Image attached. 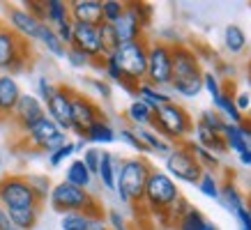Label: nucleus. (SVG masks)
Wrapping results in <instances>:
<instances>
[{
	"instance_id": "29",
	"label": "nucleus",
	"mask_w": 251,
	"mask_h": 230,
	"mask_svg": "<svg viewBox=\"0 0 251 230\" xmlns=\"http://www.w3.org/2000/svg\"><path fill=\"white\" fill-rule=\"evenodd\" d=\"M152 115H154L152 108H148L143 101H138V99H131L129 106L125 108V120L129 122L131 129H143V127H150Z\"/></svg>"
},
{
	"instance_id": "28",
	"label": "nucleus",
	"mask_w": 251,
	"mask_h": 230,
	"mask_svg": "<svg viewBox=\"0 0 251 230\" xmlns=\"http://www.w3.org/2000/svg\"><path fill=\"white\" fill-rule=\"evenodd\" d=\"M65 182L72 184V186H78V189L90 191L92 182H95V177L90 175V170L85 168L83 161L74 157V159L67 163V168H65Z\"/></svg>"
},
{
	"instance_id": "7",
	"label": "nucleus",
	"mask_w": 251,
	"mask_h": 230,
	"mask_svg": "<svg viewBox=\"0 0 251 230\" xmlns=\"http://www.w3.org/2000/svg\"><path fill=\"white\" fill-rule=\"evenodd\" d=\"M173 81V48L164 42H150L148 44V74L145 83L168 90Z\"/></svg>"
},
{
	"instance_id": "17",
	"label": "nucleus",
	"mask_w": 251,
	"mask_h": 230,
	"mask_svg": "<svg viewBox=\"0 0 251 230\" xmlns=\"http://www.w3.org/2000/svg\"><path fill=\"white\" fill-rule=\"evenodd\" d=\"M219 203L221 207L228 212L230 216H237L240 212L244 209H249V198H247V193L237 186V182L233 177H226V180H221V191H219Z\"/></svg>"
},
{
	"instance_id": "38",
	"label": "nucleus",
	"mask_w": 251,
	"mask_h": 230,
	"mask_svg": "<svg viewBox=\"0 0 251 230\" xmlns=\"http://www.w3.org/2000/svg\"><path fill=\"white\" fill-rule=\"evenodd\" d=\"M25 180H28L32 193H35V198H37L39 203L49 200V193H51V189H53L51 177L44 175V173H28V175H25Z\"/></svg>"
},
{
	"instance_id": "36",
	"label": "nucleus",
	"mask_w": 251,
	"mask_h": 230,
	"mask_svg": "<svg viewBox=\"0 0 251 230\" xmlns=\"http://www.w3.org/2000/svg\"><path fill=\"white\" fill-rule=\"evenodd\" d=\"M196 189L203 193L205 198L219 200V191H221L219 175H217L214 170H203V173H201V177H198V182H196Z\"/></svg>"
},
{
	"instance_id": "39",
	"label": "nucleus",
	"mask_w": 251,
	"mask_h": 230,
	"mask_svg": "<svg viewBox=\"0 0 251 230\" xmlns=\"http://www.w3.org/2000/svg\"><path fill=\"white\" fill-rule=\"evenodd\" d=\"M97 219H92L85 212H69V214H62L60 230H90V226Z\"/></svg>"
},
{
	"instance_id": "61",
	"label": "nucleus",
	"mask_w": 251,
	"mask_h": 230,
	"mask_svg": "<svg viewBox=\"0 0 251 230\" xmlns=\"http://www.w3.org/2000/svg\"><path fill=\"white\" fill-rule=\"evenodd\" d=\"M247 81H249V92H251V62H249V67H247Z\"/></svg>"
},
{
	"instance_id": "45",
	"label": "nucleus",
	"mask_w": 251,
	"mask_h": 230,
	"mask_svg": "<svg viewBox=\"0 0 251 230\" xmlns=\"http://www.w3.org/2000/svg\"><path fill=\"white\" fill-rule=\"evenodd\" d=\"M118 140H120V143H125L127 147H131V150H134V152H136L138 157H143V154H148L145 145L141 143V138L136 136V131L131 129V127H122V129L118 131Z\"/></svg>"
},
{
	"instance_id": "6",
	"label": "nucleus",
	"mask_w": 251,
	"mask_h": 230,
	"mask_svg": "<svg viewBox=\"0 0 251 230\" xmlns=\"http://www.w3.org/2000/svg\"><path fill=\"white\" fill-rule=\"evenodd\" d=\"M30 60V42L21 39L16 32L9 30L5 23H0V74H9V76L16 78V74H23L28 69Z\"/></svg>"
},
{
	"instance_id": "35",
	"label": "nucleus",
	"mask_w": 251,
	"mask_h": 230,
	"mask_svg": "<svg viewBox=\"0 0 251 230\" xmlns=\"http://www.w3.org/2000/svg\"><path fill=\"white\" fill-rule=\"evenodd\" d=\"M205 223H207V216L203 214L196 205H191L173 226H175V230H203Z\"/></svg>"
},
{
	"instance_id": "50",
	"label": "nucleus",
	"mask_w": 251,
	"mask_h": 230,
	"mask_svg": "<svg viewBox=\"0 0 251 230\" xmlns=\"http://www.w3.org/2000/svg\"><path fill=\"white\" fill-rule=\"evenodd\" d=\"M85 81L90 85V90L95 92V97H99V99H104V101H108L113 97V85L108 83V81H104V78H85Z\"/></svg>"
},
{
	"instance_id": "11",
	"label": "nucleus",
	"mask_w": 251,
	"mask_h": 230,
	"mask_svg": "<svg viewBox=\"0 0 251 230\" xmlns=\"http://www.w3.org/2000/svg\"><path fill=\"white\" fill-rule=\"evenodd\" d=\"M164 173H166L171 180L182 184H196L203 168L198 166V161L194 159V154L187 150L184 143H177V145L171 147V152L164 157Z\"/></svg>"
},
{
	"instance_id": "49",
	"label": "nucleus",
	"mask_w": 251,
	"mask_h": 230,
	"mask_svg": "<svg viewBox=\"0 0 251 230\" xmlns=\"http://www.w3.org/2000/svg\"><path fill=\"white\" fill-rule=\"evenodd\" d=\"M127 5H129L131 12L136 14V19L141 21V25L148 30L150 23H152V5H150V2H127Z\"/></svg>"
},
{
	"instance_id": "54",
	"label": "nucleus",
	"mask_w": 251,
	"mask_h": 230,
	"mask_svg": "<svg viewBox=\"0 0 251 230\" xmlns=\"http://www.w3.org/2000/svg\"><path fill=\"white\" fill-rule=\"evenodd\" d=\"M189 207H191V203H189V200H187V198H180V200H177V203H175V205H173V209L168 212V221H171V223H175V221H177V219H180V216L184 214V212H187V209H189Z\"/></svg>"
},
{
	"instance_id": "2",
	"label": "nucleus",
	"mask_w": 251,
	"mask_h": 230,
	"mask_svg": "<svg viewBox=\"0 0 251 230\" xmlns=\"http://www.w3.org/2000/svg\"><path fill=\"white\" fill-rule=\"evenodd\" d=\"M152 163L145 157H125L115 180V196L125 205H143V193L148 177L152 173Z\"/></svg>"
},
{
	"instance_id": "43",
	"label": "nucleus",
	"mask_w": 251,
	"mask_h": 230,
	"mask_svg": "<svg viewBox=\"0 0 251 230\" xmlns=\"http://www.w3.org/2000/svg\"><path fill=\"white\" fill-rule=\"evenodd\" d=\"M74 154H76V147H74V140H67L62 147H58L55 152H51L46 159H49V166L51 168H60L65 161H72L74 159Z\"/></svg>"
},
{
	"instance_id": "59",
	"label": "nucleus",
	"mask_w": 251,
	"mask_h": 230,
	"mask_svg": "<svg viewBox=\"0 0 251 230\" xmlns=\"http://www.w3.org/2000/svg\"><path fill=\"white\" fill-rule=\"evenodd\" d=\"M5 175V157H2V152H0V177Z\"/></svg>"
},
{
	"instance_id": "51",
	"label": "nucleus",
	"mask_w": 251,
	"mask_h": 230,
	"mask_svg": "<svg viewBox=\"0 0 251 230\" xmlns=\"http://www.w3.org/2000/svg\"><path fill=\"white\" fill-rule=\"evenodd\" d=\"M104 223L108 226V230H129V223H127V219H125L120 209H106Z\"/></svg>"
},
{
	"instance_id": "41",
	"label": "nucleus",
	"mask_w": 251,
	"mask_h": 230,
	"mask_svg": "<svg viewBox=\"0 0 251 230\" xmlns=\"http://www.w3.org/2000/svg\"><path fill=\"white\" fill-rule=\"evenodd\" d=\"M196 122H201L203 127H207L210 131H214V134H224V129H226V120H224L214 108H205V111H201V115L196 117Z\"/></svg>"
},
{
	"instance_id": "53",
	"label": "nucleus",
	"mask_w": 251,
	"mask_h": 230,
	"mask_svg": "<svg viewBox=\"0 0 251 230\" xmlns=\"http://www.w3.org/2000/svg\"><path fill=\"white\" fill-rule=\"evenodd\" d=\"M55 35H58V39H60L65 46H72V37H74V21L69 19V21L60 23V25H55L53 28Z\"/></svg>"
},
{
	"instance_id": "32",
	"label": "nucleus",
	"mask_w": 251,
	"mask_h": 230,
	"mask_svg": "<svg viewBox=\"0 0 251 230\" xmlns=\"http://www.w3.org/2000/svg\"><path fill=\"white\" fill-rule=\"evenodd\" d=\"M37 44L42 46L49 55H53V58H65V53H67V46L62 44L60 39H58V35H55V30L51 25H46V23H42Z\"/></svg>"
},
{
	"instance_id": "18",
	"label": "nucleus",
	"mask_w": 251,
	"mask_h": 230,
	"mask_svg": "<svg viewBox=\"0 0 251 230\" xmlns=\"http://www.w3.org/2000/svg\"><path fill=\"white\" fill-rule=\"evenodd\" d=\"M224 143H226V150L233 154H244L251 150V122L244 120L242 124H226V129L221 134Z\"/></svg>"
},
{
	"instance_id": "63",
	"label": "nucleus",
	"mask_w": 251,
	"mask_h": 230,
	"mask_svg": "<svg viewBox=\"0 0 251 230\" xmlns=\"http://www.w3.org/2000/svg\"><path fill=\"white\" fill-rule=\"evenodd\" d=\"M247 198H249V203H251V191H249V196H247Z\"/></svg>"
},
{
	"instance_id": "15",
	"label": "nucleus",
	"mask_w": 251,
	"mask_h": 230,
	"mask_svg": "<svg viewBox=\"0 0 251 230\" xmlns=\"http://www.w3.org/2000/svg\"><path fill=\"white\" fill-rule=\"evenodd\" d=\"M46 115L44 111V104L35 97V94H30V92H23L21 99H19V104H16L14 113H12V122H14V127L19 131H28L32 127V124L37 122V120H42Z\"/></svg>"
},
{
	"instance_id": "13",
	"label": "nucleus",
	"mask_w": 251,
	"mask_h": 230,
	"mask_svg": "<svg viewBox=\"0 0 251 230\" xmlns=\"http://www.w3.org/2000/svg\"><path fill=\"white\" fill-rule=\"evenodd\" d=\"M72 94H74V88L58 85L53 97L44 104L46 117H51L55 122V127L60 131H65V134L72 131Z\"/></svg>"
},
{
	"instance_id": "3",
	"label": "nucleus",
	"mask_w": 251,
	"mask_h": 230,
	"mask_svg": "<svg viewBox=\"0 0 251 230\" xmlns=\"http://www.w3.org/2000/svg\"><path fill=\"white\" fill-rule=\"evenodd\" d=\"M182 198L180 193V186L175 180L164 173L159 168H152L150 177H148V184H145V193H143V205L145 209L159 219L161 223H171L168 221V212L173 209V205Z\"/></svg>"
},
{
	"instance_id": "46",
	"label": "nucleus",
	"mask_w": 251,
	"mask_h": 230,
	"mask_svg": "<svg viewBox=\"0 0 251 230\" xmlns=\"http://www.w3.org/2000/svg\"><path fill=\"white\" fill-rule=\"evenodd\" d=\"M55 88H58V83H53V81L46 76V74H42V76L35 78V97H37L42 104H46V101L53 97Z\"/></svg>"
},
{
	"instance_id": "40",
	"label": "nucleus",
	"mask_w": 251,
	"mask_h": 230,
	"mask_svg": "<svg viewBox=\"0 0 251 230\" xmlns=\"http://www.w3.org/2000/svg\"><path fill=\"white\" fill-rule=\"evenodd\" d=\"M125 7H127L125 0H101V23H111L113 25L125 14Z\"/></svg>"
},
{
	"instance_id": "27",
	"label": "nucleus",
	"mask_w": 251,
	"mask_h": 230,
	"mask_svg": "<svg viewBox=\"0 0 251 230\" xmlns=\"http://www.w3.org/2000/svg\"><path fill=\"white\" fill-rule=\"evenodd\" d=\"M221 42H224V48H226V53L233 55V58L242 55L244 51H247V46H249L247 32H244V28H242V25H237V23H228V25L224 28Z\"/></svg>"
},
{
	"instance_id": "58",
	"label": "nucleus",
	"mask_w": 251,
	"mask_h": 230,
	"mask_svg": "<svg viewBox=\"0 0 251 230\" xmlns=\"http://www.w3.org/2000/svg\"><path fill=\"white\" fill-rule=\"evenodd\" d=\"M237 159H240V163H242V166H251V150H249V152H244V154H240Z\"/></svg>"
},
{
	"instance_id": "57",
	"label": "nucleus",
	"mask_w": 251,
	"mask_h": 230,
	"mask_svg": "<svg viewBox=\"0 0 251 230\" xmlns=\"http://www.w3.org/2000/svg\"><path fill=\"white\" fill-rule=\"evenodd\" d=\"M74 147H76V154L83 152L85 147H88V143H85V138H76V140H74Z\"/></svg>"
},
{
	"instance_id": "48",
	"label": "nucleus",
	"mask_w": 251,
	"mask_h": 230,
	"mask_svg": "<svg viewBox=\"0 0 251 230\" xmlns=\"http://www.w3.org/2000/svg\"><path fill=\"white\" fill-rule=\"evenodd\" d=\"M78 159L83 161L85 168L90 170V175L95 177V175H97V168H99V159H101V150H99V147L88 145L83 152H81V157H78Z\"/></svg>"
},
{
	"instance_id": "19",
	"label": "nucleus",
	"mask_w": 251,
	"mask_h": 230,
	"mask_svg": "<svg viewBox=\"0 0 251 230\" xmlns=\"http://www.w3.org/2000/svg\"><path fill=\"white\" fill-rule=\"evenodd\" d=\"M21 85L14 76L9 74H0V120H9L14 113L16 104L21 99Z\"/></svg>"
},
{
	"instance_id": "31",
	"label": "nucleus",
	"mask_w": 251,
	"mask_h": 230,
	"mask_svg": "<svg viewBox=\"0 0 251 230\" xmlns=\"http://www.w3.org/2000/svg\"><path fill=\"white\" fill-rule=\"evenodd\" d=\"M136 131V136L141 138V143L145 145L148 154H159V157H166L171 152V143H168L166 138H161L159 134H154L150 127H143V129H134Z\"/></svg>"
},
{
	"instance_id": "37",
	"label": "nucleus",
	"mask_w": 251,
	"mask_h": 230,
	"mask_svg": "<svg viewBox=\"0 0 251 230\" xmlns=\"http://www.w3.org/2000/svg\"><path fill=\"white\" fill-rule=\"evenodd\" d=\"M101 74L106 76L108 83L118 85V88H122L125 81H127V78H125V71H122V67H120V62H118V58H115L113 53L101 58Z\"/></svg>"
},
{
	"instance_id": "52",
	"label": "nucleus",
	"mask_w": 251,
	"mask_h": 230,
	"mask_svg": "<svg viewBox=\"0 0 251 230\" xmlns=\"http://www.w3.org/2000/svg\"><path fill=\"white\" fill-rule=\"evenodd\" d=\"M233 101H235V108L244 117L251 115V92L249 90H235L233 92Z\"/></svg>"
},
{
	"instance_id": "14",
	"label": "nucleus",
	"mask_w": 251,
	"mask_h": 230,
	"mask_svg": "<svg viewBox=\"0 0 251 230\" xmlns=\"http://www.w3.org/2000/svg\"><path fill=\"white\" fill-rule=\"evenodd\" d=\"M5 25L25 42H37L42 30V21H37L23 5H12L5 9Z\"/></svg>"
},
{
	"instance_id": "9",
	"label": "nucleus",
	"mask_w": 251,
	"mask_h": 230,
	"mask_svg": "<svg viewBox=\"0 0 251 230\" xmlns=\"http://www.w3.org/2000/svg\"><path fill=\"white\" fill-rule=\"evenodd\" d=\"M148 44H150L148 39L120 44V48L113 53L120 62L122 71H125L127 83L138 85L145 81V74H148Z\"/></svg>"
},
{
	"instance_id": "5",
	"label": "nucleus",
	"mask_w": 251,
	"mask_h": 230,
	"mask_svg": "<svg viewBox=\"0 0 251 230\" xmlns=\"http://www.w3.org/2000/svg\"><path fill=\"white\" fill-rule=\"evenodd\" d=\"M49 205L60 216L69 214V212H85V214H90L92 219H104L101 205H99V200L95 198V193L85 191V189H78V186H72V184H67L65 180L53 184V189L49 193Z\"/></svg>"
},
{
	"instance_id": "4",
	"label": "nucleus",
	"mask_w": 251,
	"mask_h": 230,
	"mask_svg": "<svg viewBox=\"0 0 251 230\" xmlns=\"http://www.w3.org/2000/svg\"><path fill=\"white\" fill-rule=\"evenodd\" d=\"M150 129L154 134H159L161 138H166L171 145H177V143L189 140L191 131H194V117L182 104L171 101V104L154 111Z\"/></svg>"
},
{
	"instance_id": "56",
	"label": "nucleus",
	"mask_w": 251,
	"mask_h": 230,
	"mask_svg": "<svg viewBox=\"0 0 251 230\" xmlns=\"http://www.w3.org/2000/svg\"><path fill=\"white\" fill-rule=\"evenodd\" d=\"M12 223H9V216H7V209L0 205V230H7Z\"/></svg>"
},
{
	"instance_id": "55",
	"label": "nucleus",
	"mask_w": 251,
	"mask_h": 230,
	"mask_svg": "<svg viewBox=\"0 0 251 230\" xmlns=\"http://www.w3.org/2000/svg\"><path fill=\"white\" fill-rule=\"evenodd\" d=\"M23 7L28 9L37 21L44 23V0H28V2H23Z\"/></svg>"
},
{
	"instance_id": "1",
	"label": "nucleus",
	"mask_w": 251,
	"mask_h": 230,
	"mask_svg": "<svg viewBox=\"0 0 251 230\" xmlns=\"http://www.w3.org/2000/svg\"><path fill=\"white\" fill-rule=\"evenodd\" d=\"M171 48H173V81L168 90L173 97L196 99L203 92V74H205L196 48L189 44H175Z\"/></svg>"
},
{
	"instance_id": "34",
	"label": "nucleus",
	"mask_w": 251,
	"mask_h": 230,
	"mask_svg": "<svg viewBox=\"0 0 251 230\" xmlns=\"http://www.w3.org/2000/svg\"><path fill=\"white\" fill-rule=\"evenodd\" d=\"M184 145H187V150L194 154V159L198 161V166L203 170H214V173H217V170L221 168V157L212 154L210 150H205V147L196 145L194 140H184Z\"/></svg>"
},
{
	"instance_id": "10",
	"label": "nucleus",
	"mask_w": 251,
	"mask_h": 230,
	"mask_svg": "<svg viewBox=\"0 0 251 230\" xmlns=\"http://www.w3.org/2000/svg\"><path fill=\"white\" fill-rule=\"evenodd\" d=\"M67 140H69L67 134L58 129L53 120L46 117V115L42 120H37L28 131H23V143L30 150H35V152H44L46 157L55 152L58 147H62Z\"/></svg>"
},
{
	"instance_id": "24",
	"label": "nucleus",
	"mask_w": 251,
	"mask_h": 230,
	"mask_svg": "<svg viewBox=\"0 0 251 230\" xmlns=\"http://www.w3.org/2000/svg\"><path fill=\"white\" fill-rule=\"evenodd\" d=\"M134 99L143 101L148 108H152V111H157V108L166 106V104H171V101H175V97L171 94V90H161V88H154V85L150 83H138L136 85V92H134Z\"/></svg>"
},
{
	"instance_id": "16",
	"label": "nucleus",
	"mask_w": 251,
	"mask_h": 230,
	"mask_svg": "<svg viewBox=\"0 0 251 230\" xmlns=\"http://www.w3.org/2000/svg\"><path fill=\"white\" fill-rule=\"evenodd\" d=\"M72 46H76L78 51L88 53L92 60L104 58V46H101V37H99V25H90V23H74Z\"/></svg>"
},
{
	"instance_id": "33",
	"label": "nucleus",
	"mask_w": 251,
	"mask_h": 230,
	"mask_svg": "<svg viewBox=\"0 0 251 230\" xmlns=\"http://www.w3.org/2000/svg\"><path fill=\"white\" fill-rule=\"evenodd\" d=\"M69 2L67 0H44V23L46 25H60V23L69 21Z\"/></svg>"
},
{
	"instance_id": "25",
	"label": "nucleus",
	"mask_w": 251,
	"mask_h": 230,
	"mask_svg": "<svg viewBox=\"0 0 251 230\" xmlns=\"http://www.w3.org/2000/svg\"><path fill=\"white\" fill-rule=\"evenodd\" d=\"M83 138H85V143H88V145H92V147L111 145V143H115V140H118V129L108 122L106 117H101V120H97L95 124H90V127L85 129Z\"/></svg>"
},
{
	"instance_id": "12",
	"label": "nucleus",
	"mask_w": 251,
	"mask_h": 230,
	"mask_svg": "<svg viewBox=\"0 0 251 230\" xmlns=\"http://www.w3.org/2000/svg\"><path fill=\"white\" fill-rule=\"evenodd\" d=\"M101 117H104V113H101L97 101L90 99L83 92L74 90V94H72V134H76V138H83L85 129Z\"/></svg>"
},
{
	"instance_id": "30",
	"label": "nucleus",
	"mask_w": 251,
	"mask_h": 230,
	"mask_svg": "<svg viewBox=\"0 0 251 230\" xmlns=\"http://www.w3.org/2000/svg\"><path fill=\"white\" fill-rule=\"evenodd\" d=\"M42 207H21V209H9V223L19 230H35L39 223Z\"/></svg>"
},
{
	"instance_id": "60",
	"label": "nucleus",
	"mask_w": 251,
	"mask_h": 230,
	"mask_svg": "<svg viewBox=\"0 0 251 230\" xmlns=\"http://www.w3.org/2000/svg\"><path fill=\"white\" fill-rule=\"evenodd\" d=\"M203 230H219V226H217V223H212V221H207Z\"/></svg>"
},
{
	"instance_id": "44",
	"label": "nucleus",
	"mask_w": 251,
	"mask_h": 230,
	"mask_svg": "<svg viewBox=\"0 0 251 230\" xmlns=\"http://www.w3.org/2000/svg\"><path fill=\"white\" fill-rule=\"evenodd\" d=\"M99 37H101V46H104V55H111L120 48V42L115 37V30L111 23H99Z\"/></svg>"
},
{
	"instance_id": "62",
	"label": "nucleus",
	"mask_w": 251,
	"mask_h": 230,
	"mask_svg": "<svg viewBox=\"0 0 251 230\" xmlns=\"http://www.w3.org/2000/svg\"><path fill=\"white\" fill-rule=\"evenodd\" d=\"M7 230H19V228H14V226H9V228Z\"/></svg>"
},
{
	"instance_id": "23",
	"label": "nucleus",
	"mask_w": 251,
	"mask_h": 230,
	"mask_svg": "<svg viewBox=\"0 0 251 230\" xmlns=\"http://www.w3.org/2000/svg\"><path fill=\"white\" fill-rule=\"evenodd\" d=\"M233 92H235V85H233V81H226V88H224V92H221V97L217 101H212L214 104V111L226 120V124H242L247 117H244L240 111L235 108V101H233Z\"/></svg>"
},
{
	"instance_id": "47",
	"label": "nucleus",
	"mask_w": 251,
	"mask_h": 230,
	"mask_svg": "<svg viewBox=\"0 0 251 230\" xmlns=\"http://www.w3.org/2000/svg\"><path fill=\"white\" fill-rule=\"evenodd\" d=\"M65 60L72 65L74 69H90L92 67V58L83 51H78L76 46H67V53H65Z\"/></svg>"
},
{
	"instance_id": "8",
	"label": "nucleus",
	"mask_w": 251,
	"mask_h": 230,
	"mask_svg": "<svg viewBox=\"0 0 251 230\" xmlns=\"http://www.w3.org/2000/svg\"><path fill=\"white\" fill-rule=\"evenodd\" d=\"M0 205L5 209H21V207H42L30 184L21 173H5L0 177Z\"/></svg>"
},
{
	"instance_id": "21",
	"label": "nucleus",
	"mask_w": 251,
	"mask_h": 230,
	"mask_svg": "<svg viewBox=\"0 0 251 230\" xmlns=\"http://www.w3.org/2000/svg\"><path fill=\"white\" fill-rule=\"evenodd\" d=\"M120 163H122V157L108 152V150H101V159H99V168L95 180H99V184L111 193H115V180H118Z\"/></svg>"
},
{
	"instance_id": "22",
	"label": "nucleus",
	"mask_w": 251,
	"mask_h": 230,
	"mask_svg": "<svg viewBox=\"0 0 251 230\" xmlns=\"http://www.w3.org/2000/svg\"><path fill=\"white\" fill-rule=\"evenodd\" d=\"M69 16L74 23H101V0H72L69 2Z\"/></svg>"
},
{
	"instance_id": "42",
	"label": "nucleus",
	"mask_w": 251,
	"mask_h": 230,
	"mask_svg": "<svg viewBox=\"0 0 251 230\" xmlns=\"http://www.w3.org/2000/svg\"><path fill=\"white\" fill-rule=\"evenodd\" d=\"M224 88H226V81H224L217 71H205V74H203V90L212 97V101L219 99Z\"/></svg>"
},
{
	"instance_id": "20",
	"label": "nucleus",
	"mask_w": 251,
	"mask_h": 230,
	"mask_svg": "<svg viewBox=\"0 0 251 230\" xmlns=\"http://www.w3.org/2000/svg\"><path fill=\"white\" fill-rule=\"evenodd\" d=\"M115 37L120 44H129V42H138V39H145V28L141 25V21L136 19V14L131 12V7L127 5L125 7V14L113 23Z\"/></svg>"
},
{
	"instance_id": "26",
	"label": "nucleus",
	"mask_w": 251,
	"mask_h": 230,
	"mask_svg": "<svg viewBox=\"0 0 251 230\" xmlns=\"http://www.w3.org/2000/svg\"><path fill=\"white\" fill-rule=\"evenodd\" d=\"M191 136H194V143H196V145L205 147V150H210V152L217 154V157L228 152V150H226V143H224V138H221V134H214V131H210L201 122H196V120H194V131H191Z\"/></svg>"
}]
</instances>
